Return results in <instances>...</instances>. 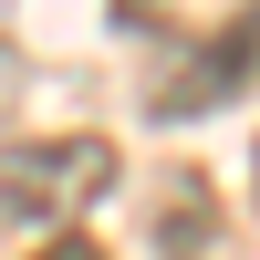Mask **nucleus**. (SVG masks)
Masks as SVG:
<instances>
[{
    "label": "nucleus",
    "mask_w": 260,
    "mask_h": 260,
    "mask_svg": "<svg viewBox=\"0 0 260 260\" xmlns=\"http://www.w3.org/2000/svg\"><path fill=\"white\" fill-rule=\"evenodd\" d=\"M31 260H104L94 240H52V250H31Z\"/></svg>",
    "instance_id": "3"
},
{
    "label": "nucleus",
    "mask_w": 260,
    "mask_h": 260,
    "mask_svg": "<svg viewBox=\"0 0 260 260\" xmlns=\"http://www.w3.org/2000/svg\"><path fill=\"white\" fill-rule=\"evenodd\" d=\"M125 11H146V0H125Z\"/></svg>",
    "instance_id": "4"
},
{
    "label": "nucleus",
    "mask_w": 260,
    "mask_h": 260,
    "mask_svg": "<svg viewBox=\"0 0 260 260\" xmlns=\"http://www.w3.org/2000/svg\"><path fill=\"white\" fill-rule=\"evenodd\" d=\"M104 177H115V146H104V136L11 146V156H0V208H11V219H52V208H83Z\"/></svg>",
    "instance_id": "1"
},
{
    "label": "nucleus",
    "mask_w": 260,
    "mask_h": 260,
    "mask_svg": "<svg viewBox=\"0 0 260 260\" xmlns=\"http://www.w3.org/2000/svg\"><path fill=\"white\" fill-rule=\"evenodd\" d=\"M240 73H260V11H250V21H229V31L208 42L187 73H167V83H156V104H167V115H208Z\"/></svg>",
    "instance_id": "2"
}]
</instances>
